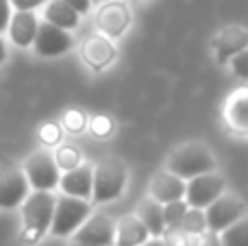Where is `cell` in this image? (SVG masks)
Masks as SVG:
<instances>
[{
    "mask_svg": "<svg viewBox=\"0 0 248 246\" xmlns=\"http://www.w3.org/2000/svg\"><path fill=\"white\" fill-rule=\"evenodd\" d=\"M52 212H55V196L50 192L35 190V194L26 196L22 203V222H24L20 235L22 242L37 244L50 229Z\"/></svg>",
    "mask_w": 248,
    "mask_h": 246,
    "instance_id": "cell-1",
    "label": "cell"
},
{
    "mask_svg": "<svg viewBox=\"0 0 248 246\" xmlns=\"http://www.w3.org/2000/svg\"><path fill=\"white\" fill-rule=\"evenodd\" d=\"M216 170V159L211 151L202 144H185L179 151L172 153L168 159V172L176 174L185 181V179L198 177L205 172H214Z\"/></svg>",
    "mask_w": 248,
    "mask_h": 246,
    "instance_id": "cell-2",
    "label": "cell"
},
{
    "mask_svg": "<svg viewBox=\"0 0 248 246\" xmlns=\"http://www.w3.org/2000/svg\"><path fill=\"white\" fill-rule=\"evenodd\" d=\"M92 214V205L85 199L77 196H59L55 199V212H52L50 231L57 238H68L72 235L78 227L85 222V218Z\"/></svg>",
    "mask_w": 248,
    "mask_h": 246,
    "instance_id": "cell-3",
    "label": "cell"
},
{
    "mask_svg": "<svg viewBox=\"0 0 248 246\" xmlns=\"http://www.w3.org/2000/svg\"><path fill=\"white\" fill-rule=\"evenodd\" d=\"M126 183V166L120 159H105L96 166L94 181H92V200L107 203L122 194Z\"/></svg>",
    "mask_w": 248,
    "mask_h": 246,
    "instance_id": "cell-4",
    "label": "cell"
},
{
    "mask_svg": "<svg viewBox=\"0 0 248 246\" xmlns=\"http://www.w3.org/2000/svg\"><path fill=\"white\" fill-rule=\"evenodd\" d=\"M24 174L33 190H44V192H52L59 185L61 179L59 166H57L55 157L48 151H39L35 155H31L24 166Z\"/></svg>",
    "mask_w": 248,
    "mask_h": 246,
    "instance_id": "cell-5",
    "label": "cell"
},
{
    "mask_svg": "<svg viewBox=\"0 0 248 246\" xmlns=\"http://www.w3.org/2000/svg\"><path fill=\"white\" fill-rule=\"evenodd\" d=\"M29 196V179L13 164L0 166V209H16Z\"/></svg>",
    "mask_w": 248,
    "mask_h": 246,
    "instance_id": "cell-6",
    "label": "cell"
},
{
    "mask_svg": "<svg viewBox=\"0 0 248 246\" xmlns=\"http://www.w3.org/2000/svg\"><path fill=\"white\" fill-rule=\"evenodd\" d=\"M222 192H224V179L216 172H205V174H198V177H192L189 183H185L183 199L189 207L205 209Z\"/></svg>",
    "mask_w": 248,
    "mask_h": 246,
    "instance_id": "cell-7",
    "label": "cell"
},
{
    "mask_svg": "<svg viewBox=\"0 0 248 246\" xmlns=\"http://www.w3.org/2000/svg\"><path fill=\"white\" fill-rule=\"evenodd\" d=\"M246 207L240 199L235 196H227L220 194L214 203H209L205 207V220H207V231L220 233L224 231L229 225H233L235 220H240L244 216Z\"/></svg>",
    "mask_w": 248,
    "mask_h": 246,
    "instance_id": "cell-8",
    "label": "cell"
},
{
    "mask_svg": "<svg viewBox=\"0 0 248 246\" xmlns=\"http://www.w3.org/2000/svg\"><path fill=\"white\" fill-rule=\"evenodd\" d=\"M74 242L96 244V246H113L116 242V225L109 216L96 214L87 216L85 222L74 231Z\"/></svg>",
    "mask_w": 248,
    "mask_h": 246,
    "instance_id": "cell-9",
    "label": "cell"
},
{
    "mask_svg": "<svg viewBox=\"0 0 248 246\" xmlns=\"http://www.w3.org/2000/svg\"><path fill=\"white\" fill-rule=\"evenodd\" d=\"M35 50L42 57H59L72 48V35L61 26H55L50 22H42L37 24V33H35Z\"/></svg>",
    "mask_w": 248,
    "mask_h": 246,
    "instance_id": "cell-10",
    "label": "cell"
},
{
    "mask_svg": "<svg viewBox=\"0 0 248 246\" xmlns=\"http://www.w3.org/2000/svg\"><path fill=\"white\" fill-rule=\"evenodd\" d=\"M214 48H216V59L220 65H224L233 55L248 48V31L242 26H227L214 37Z\"/></svg>",
    "mask_w": 248,
    "mask_h": 246,
    "instance_id": "cell-11",
    "label": "cell"
},
{
    "mask_svg": "<svg viewBox=\"0 0 248 246\" xmlns=\"http://www.w3.org/2000/svg\"><path fill=\"white\" fill-rule=\"evenodd\" d=\"M92 181H94V168L87 164H78L77 168L65 170V174L59 179L63 194L85 200L92 199Z\"/></svg>",
    "mask_w": 248,
    "mask_h": 246,
    "instance_id": "cell-12",
    "label": "cell"
},
{
    "mask_svg": "<svg viewBox=\"0 0 248 246\" xmlns=\"http://www.w3.org/2000/svg\"><path fill=\"white\" fill-rule=\"evenodd\" d=\"M185 196V181L172 172H159L150 181V199L159 200L161 205L181 200Z\"/></svg>",
    "mask_w": 248,
    "mask_h": 246,
    "instance_id": "cell-13",
    "label": "cell"
},
{
    "mask_svg": "<svg viewBox=\"0 0 248 246\" xmlns=\"http://www.w3.org/2000/svg\"><path fill=\"white\" fill-rule=\"evenodd\" d=\"M37 17L33 11H16L9 20V35H11V42L20 48H26L33 44L35 33H37Z\"/></svg>",
    "mask_w": 248,
    "mask_h": 246,
    "instance_id": "cell-14",
    "label": "cell"
},
{
    "mask_svg": "<svg viewBox=\"0 0 248 246\" xmlns=\"http://www.w3.org/2000/svg\"><path fill=\"white\" fill-rule=\"evenodd\" d=\"M148 240V229L137 216H122L116 225V246H141Z\"/></svg>",
    "mask_w": 248,
    "mask_h": 246,
    "instance_id": "cell-15",
    "label": "cell"
},
{
    "mask_svg": "<svg viewBox=\"0 0 248 246\" xmlns=\"http://www.w3.org/2000/svg\"><path fill=\"white\" fill-rule=\"evenodd\" d=\"M83 57L94 70H103L116 57V48L107 37L94 35V37H90L83 44Z\"/></svg>",
    "mask_w": 248,
    "mask_h": 246,
    "instance_id": "cell-16",
    "label": "cell"
},
{
    "mask_svg": "<svg viewBox=\"0 0 248 246\" xmlns=\"http://www.w3.org/2000/svg\"><path fill=\"white\" fill-rule=\"evenodd\" d=\"M128 11L124 4H107V7L100 9L98 13V26L103 33H107L109 37H118V35L124 33V29L128 26Z\"/></svg>",
    "mask_w": 248,
    "mask_h": 246,
    "instance_id": "cell-17",
    "label": "cell"
},
{
    "mask_svg": "<svg viewBox=\"0 0 248 246\" xmlns=\"http://www.w3.org/2000/svg\"><path fill=\"white\" fill-rule=\"evenodd\" d=\"M140 218L144 227L148 229V235L153 238H161L166 233V225H163V205L155 199H146L140 205Z\"/></svg>",
    "mask_w": 248,
    "mask_h": 246,
    "instance_id": "cell-18",
    "label": "cell"
},
{
    "mask_svg": "<svg viewBox=\"0 0 248 246\" xmlns=\"http://www.w3.org/2000/svg\"><path fill=\"white\" fill-rule=\"evenodd\" d=\"M46 22L70 31L74 26H78V13L70 4H65L63 0H52L46 7Z\"/></svg>",
    "mask_w": 248,
    "mask_h": 246,
    "instance_id": "cell-19",
    "label": "cell"
},
{
    "mask_svg": "<svg viewBox=\"0 0 248 246\" xmlns=\"http://www.w3.org/2000/svg\"><path fill=\"white\" fill-rule=\"evenodd\" d=\"M220 244L222 246H248V218L242 216L224 231H220Z\"/></svg>",
    "mask_w": 248,
    "mask_h": 246,
    "instance_id": "cell-20",
    "label": "cell"
},
{
    "mask_svg": "<svg viewBox=\"0 0 248 246\" xmlns=\"http://www.w3.org/2000/svg\"><path fill=\"white\" fill-rule=\"evenodd\" d=\"M181 233H189V235H202L207 231V220H205V212L198 207H187V212L183 214V220L179 225Z\"/></svg>",
    "mask_w": 248,
    "mask_h": 246,
    "instance_id": "cell-21",
    "label": "cell"
},
{
    "mask_svg": "<svg viewBox=\"0 0 248 246\" xmlns=\"http://www.w3.org/2000/svg\"><path fill=\"white\" fill-rule=\"evenodd\" d=\"M189 205L185 203V199L181 200H172V203L163 205V225H166V231H179V225L183 220V214L187 212Z\"/></svg>",
    "mask_w": 248,
    "mask_h": 246,
    "instance_id": "cell-22",
    "label": "cell"
},
{
    "mask_svg": "<svg viewBox=\"0 0 248 246\" xmlns=\"http://www.w3.org/2000/svg\"><path fill=\"white\" fill-rule=\"evenodd\" d=\"M55 161H57L59 168L72 170V168H77V166L81 164V153H78L77 148H72V146H61L59 151H57V155H55Z\"/></svg>",
    "mask_w": 248,
    "mask_h": 246,
    "instance_id": "cell-23",
    "label": "cell"
},
{
    "mask_svg": "<svg viewBox=\"0 0 248 246\" xmlns=\"http://www.w3.org/2000/svg\"><path fill=\"white\" fill-rule=\"evenodd\" d=\"M229 116H231V120L235 122L237 126H242V129H248V94L246 96H240V98H235V103H233Z\"/></svg>",
    "mask_w": 248,
    "mask_h": 246,
    "instance_id": "cell-24",
    "label": "cell"
},
{
    "mask_svg": "<svg viewBox=\"0 0 248 246\" xmlns=\"http://www.w3.org/2000/svg\"><path fill=\"white\" fill-rule=\"evenodd\" d=\"M229 61H231L233 72H235L240 78H246V81H248V48L240 50L237 55H233Z\"/></svg>",
    "mask_w": 248,
    "mask_h": 246,
    "instance_id": "cell-25",
    "label": "cell"
},
{
    "mask_svg": "<svg viewBox=\"0 0 248 246\" xmlns=\"http://www.w3.org/2000/svg\"><path fill=\"white\" fill-rule=\"evenodd\" d=\"M11 20V0H0V33H4Z\"/></svg>",
    "mask_w": 248,
    "mask_h": 246,
    "instance_id": "cell-26",
    "label": "cell"
},
{
    "mask_svg": "<svg viewBox=\"0 0 248 246\" xmlns=\"http://www.w3.org/2000/svg\"><path fill=\"white\" fill-rule=\"evenodd\" d=\"M59 138H61V131H59V126L57 124H46L42 129V139L46 144H57L59 142Z\"/></svg>",
    "mask_w": 248,
    "mask_h": 246,
    "instance_id": "cell-27",
    "label": "cell"
},
{
    "mask_svg": "<svg viewBox=\"0 0 248 246\" xmlns=\"http://www.w3.org/2000/svg\"><path fill=\"white\" fill-rule=\"evenodd\" d=\"M44 2H46V0H11L16 11H35V9L42 7Z\"/></svg>",
    "mask_w": 248,
    "mask_h": 246,
    "instance_id": "cell-28",
    "label": "cell"
},
{
    "mask_svg": "<svg viewBox=\"0 0 248 246\" xmlns=\"http://www.w3.org/2000/svg\"><path fill=\"white\" fill-rule=\"evenodd\" d=\"M63 2L70 4V7H72L74 11L78 13V15L87 13V11H90V7H92V0H63Z\"/></svg>",
    "mask_w": 248,
    "mask_h": 246,
    "instance_id": "cell-29",
    "label": "cell"
},
{
    "mask_svg": "<svg viewBox=\"0 0 248 246\" xmlns=\"http://www.w3.org/2000/svg\"><path fill=\"white\" fill-rule=\"evenodd\" d=\"M198 246H222V244H220L218 233H214V231H205V233H202V238H201V244H198Z\"/></svg>",
    "mask_w": 248,
    "mask_h": 246,
    "instance_id": "cell-30",
    "label": "cell"
},
{
    "mask_svg": "<svg viewBox=\"0 0 248 246\" xmlns=\"http://www.w3.org/2000/svg\"><path fill=\"white\" fill-rule=\"evenodd\" d=\"M141 246H168V244H166V242H161L159 238H155V240H146V242L141 244Z\"/></svg>",
    "mask_w": 248,
    "mask_h": 246,
    "instance_id": "cell-31",
    "label": "cell"
},
{
    "mask_svg": "<svg viewBox=\"0 0 248 246\" xmlns=\"http://www.w3.org/2000/svg\"><path fill=\"white\" fill-rule=\"evenodd\" d=\"M4 57H7V48H4V42H2V37H0V63L4 61Z\"/></svg>",
    "mask_w": 248,
    "mask_h": 246,
    "instance_id": "cell-32",
    "label": "cell"
},
{
    "mask_svg": "<svg viewBox=\"0 0 248 246\" xmlns=\"http://www.w3.org/2000/svg\"><path fill=\"white\" fill-rule=\"evenodd\" d=\"M72 246H96V244H83V242H74Z\"/></svg>",
    "mask_w": 248,
    "mask_h": 246,
    "instance_id": "cell-33",
    "label": "cell"
},
{
    "mask_svg": "<svg viewBox=\"0 0 248 246\" xmlns=\"http://www.w3.org/2000/svg\"><path fill=\"white\" fill-rule=\"evenodd\" d=\"M92 2H94V0H92Z\"/></svg>",
    "mask_w": 248,
    "mask_h": 246,
    "instance_id": "cell-34",
    "label": "cell"
}]
</instances>
